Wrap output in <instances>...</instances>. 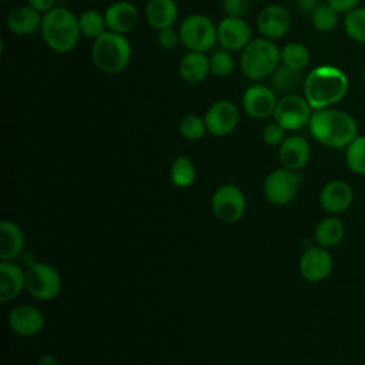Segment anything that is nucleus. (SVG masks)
Here are the masks:
<instances>
[{
  "label": "nucleus",
  "mask_w": 365,
  "mask_h": 365,
  "mask_svg": "<svg viewBox=\"0 0 365 365\" xmlns=\"http://www.w3.org/2000/svg\"><path fill=\"white\" fill-rule=\"evenodd\" d=\"M349 91V78L338 66L321 64L305 77L302 94L314 110L329 108L341 103Z\"/></svg>",
  "instance_id": "1"
},
{
  "label": "nucleus",
  "mask_w": 365,
  "mask_h": 365,
  "mask_svg": "<svg viewBox=\"0 0 365 365\" xmlns=\"http://www.w3.org/2000/svg\"><path fill=\"white\" fill-rule=\"evenodd\" d=\"M308 128L319 144L335 150L346 148L359 134L356 120L335 107L314 110Z\"/></svg>",
  "instance_id": "2"
},
{
  "label": "nucleus",
  "mask_w": 365,
  "mask_h": 365,
  "mask_svg": "<svg viewBox=\"0 0 365 365\" xmlns=\"http://www.w3.org/2000/svg\"><path fill=\"white\" fill-rule=\"evenodd\" d=\"M41 37L46 46L56 53H68L80 40L78 16L63 6H56L43 14Z\"/></svg>",
  "instance_id": "3"
},
{
  "label": "nucleus",
  "mask_w": 365,
  "mask_h": 365,
  "mask_svg": "<svg viewBox=\"0 0 365 365\" xmlns=\"http://www.w3.org/2000/svg\"><path fill=\"white\" fill-rule=\"evenodd\" d=\"M131 44L124 34L107 30L91 46L94 66L106 74H117L127 68L131 60Z\"/></svg>",
  "instance_id": "4"
},
{
  "label": "nucleus",
  "mask_w": 365,
  "mask_h": 365,
  "mask_svg": "<svg viewBox=\"0 0 365 365\" xmlns=\"http://www.w3.org/2000/svg\"><path fill=\"white\" fill-rule=\"evenodd\" d=\"M281 64V48L265 37L252 38L242 50L240 68L250 80L268 78Z\"/></svg>",
  "instance_id": "5"
},
{
  "label": "nucleus",
  "mask_w": 365,
  "mask_h": 365,
  "mask_svg": "<svg viewBox=\"0 0 365 365\" xmlns=\"http://www.w3.org/2000/svg\"><path fill=\"white\" fill-rule=\"evenodd\" d=\"M178 31L181 43L188 51L205 53L218 41L215 23L210 17L200 13L187 16L181 21Z\"/></svg>",
  "instance_id": "6"
},
{
  "label": "nucleus",
  "mask_w": 365,
  "mask_h": 365,
  "mask_svg": "<svg viewBox=\"0 0 365 365\" xmlns=\"http://www.w3.org/2000/svg\"><path fill=\"white\" fill-rule=\"evenodd\" d=\"M312 113L314 108L309 106L304 94L291 93L278 98L272 117L274 121L282 125L287 131H295L309 124Z\"/></svg>",
  "instance_id": "7"
},
{
  "label": "nucleus",
  "mask_w": 365,
  "mask_h": 365,
  "mask_svg": "<svg viewBox=\"0 0 365 365\" xmlns=\"http://www.w3.org/2000/svg\"><path fill=\"white\" fill-rule=\"evenodd\" d=\"M61 287V275L50 264L36 262L26 271V289L36 299H53L60 294Z\"/></svg>",
  "instance_id": "8"
},
{
  "label": "nucleus",
  "mask_w": 365,
  "mask_h": 365,
  "mask_svg": "<svg viewBox=\"0 0 365 365\" xmlns=\"http://www.w3.org/2000/svg\"><path fill=\"white\" fill-rule=\"evenodd\" d=\"M301 182L299 171L277 168L265 177L264 195L274 205H287L297 197Z\"/></svg>",
  "instance_id": "9"
},
{
  "label": "nucleus",
  "mask_w": 365,
  "mask_h": 365,
  "mask_svg": "<svg viewBox=\"0 0 365 365\" xmlns=\"http://www.w3.org/2000/svg\"><path fill=\"white\" fill-rule=\"evenodd\" d=\"M245 195L232 184L218 187L211 198V208L214 215L225 224H234L240 221L245 212Z\"/></svg>",
  "instance_id": "10"
},
{
  "label": "nucleus",
  "mask_w": 365,
  "mask_h": 365,
  "mask_svg": "<svg viewBox=\"0 0 365 365\" xmlns=\"http://www.w3.org/2000/svg\"><path fill=\"white\" fill-rule=\"evenodd\" d=\"M204 121L207 133L215 137H225L231 134L240 123L238 107L230 100H218L208 107Z\"/></svg>",
  "instance_id": "11"
},
{
  "label": "nucleus",
  "mask_w": 365,
  "mask_h": 365,
  "mask_svg": "<svg viewBox=\"0 0 365 365\" xmlns=\"http://www.w3.org/2000/svg\"><path fill=\"white\" fill-rule=\"evenodd\" d=\"M241 103L244 111L250 117L264 120L274 114L278 98L277 93L269 86L257 83L245 88Z\"/></svg>",
  "instance_id": "12"
},
{
  "label": "nucleus",
  "mask_w": 365,
  "mask_h": 365,
  "mask_svg": "<svg viewBox=\"0 0 365 365\" xmlns=\"http://www.w3.org/2000/svg\"><path fill=\"white\" fill-rule=\"evenodd\" d=\"M334 259L328 251L321 245L309 247L299 258V274L308 282H321L327 279L332 271Z\"/></svg>",
  "instance_id": "13"
},
{
  "label": "nucleus",
  "mask_w": 365,
  "mask_h": 365,
  "mask_svg": "<svg viewBox=\"0 0 365 365\" xmlns=\"http://www.w3.org/2000/svg\"><path fill=\"white\" fill-rule=\"evenodd\" d=\"M291 14L281 4H268L257 16V29L268 40L282 38L291 29Z\"/></svg>",
  "instance_id": "14"
},
{
  "label": "nucleus",
  "mask_w": 365,
  "mask_h": 365,
  "mask_svg": "<svg viewBox=\"0 0 365 365\" xmlns=\"http://www.w3.org/2000/svg\"><path fill=\"white\" fill-rule=\"evenodd\" d=\"M217 34L218 43L228 51H241L252 40V30L244 17L225 16L217 26Z\"/></svg>",
  "instance_id": "15"
},
{
  "label": "nucleus",
  "mask_w": 365,
  "mask_h": 365,
  "mask_svg": "<svg viewBox=\"0 0 365 365\" xmlns=\"http://www.w3.org/2000/svg\"><path fill=\"white\" fill-rule=\"evenodd\" d=\"M319 205L328 214L336 215L345 212L354 201L352 187L342 180L327 182L319 191Z\"/></svg>",
  "instance_id": "16"
},
{
  "label": "nucleus",
  "mask_w": 365,
  "mask_h": 365,
  "mask_svg": "<svg viewBox=\"0 0 365 365\" xmlns=\"http://www.w3.org/2000/svg\"><path fill=\"white\" fill-rule=\"evenodd\" d=\"M9 327L19 336H34L44 327V315L34 305H19L9 314Z\"/></svg>",
  "instance_id": "17"
},
{
  "label": "nucleus",
  "mask_w": 365,
  "mask_h": 365,
  "mask_svg": "<svg viewBox=\"0 0 365 365\" xmlns=\"http://www.w3.org/2000/svg\"><path fill=\"white\" fill-rule=\"evenodd\" d=\"M278 158L284 168L299 171L311 158V145L302 135H289L281 143Z\"/></svg>",
  "instance_id": "18"
},
{
  "label": "nucleus",
  "mask_w": 365,
  "mask_h": 365,
  "mask_svg": "<svg viewBox=\"0 0 365 365\" xmlns=\"http://www.w3.org/2000/svg\"><path fill=\"white\" fill-rule=\"evenodd\" d=\"M104 17L110 31L125 34L135 27L138 21V11L131 1L117 0L106 9Z\"/></svg>",
  "instance_id": "19"
},
{
  "label": "nucleus",
  "mask_w": 365,
  "mask_h": 365,
  "mask_svg": "<svg viewBox=\"0 0 365 365\" xmlns=\"http://www.w3.org/2000/svg\"><path fill=\"white\" fill-rule=\"evenodd\" d=\"M26 289V272L13 261H0V301L9 302Z\"/></svg>",
  "instance_id": "20"
},
{
  "label": "nucleus",
  "mask_w": 365,
  "mask_h": 365,
  "mask_svg": "<svg viewBox=\"0 0 365 365\" xmlns=\"http://www.w3.org/2000/svg\"><path fill=\"white\" fill-rule=\"evenodd\" d=\"M41 20L43 13L37 11L31 6H17L7 14L6 26L16 36H29L40 30Z\"/></svg>",
  "instance_id": "21"
},
{
  "label": "nucleus",
  "mask_w": 365,
  "mask_h": 365,
  "mask_svg": "<svg viewBox=\"0 0 365 365\" xmlns=\"http://www.w3.org/2000/svg\"><path fill=\"white\" fill-rule=\"evenodd\" d=\"M24 232L13 221L0 222V261H13L24 248Z\"/></svg>",
  "instance_id": "22"
},
{
  "label": "nucleus",
  "mask_w": 365,
  "mask_h": 365,
  "mask_svg": "<svg viewBox=\"0 0 365 365\" xmlns=\"http://www.w3.org/2000/svg\"><path fill=\"white\" fill-rule=\"evenodd\" d=\"M178 74L190 84L202 83L208 74H211L210 58L205 56V53L187 51L178 63Z\"/></svg>",
  "instance_id": "23"
},
{
  "label": "nucleus",
  "mask_w": 365,
  "mask_h": 365,
  "mask_svg": "<svg viewBox=\"0 0 365 365\" xmlns=\"http://www.w3.org/2000/svg\"><path fill=\"white\" fill-rule=\"evenodd\" d=\"M145 19L155 30L173 27L178 19L175 0H148L145 4Z\"/></svg>",
  "instance_id": "24"
},
{
  "label": "nucleus",
  "mask_w": 365,
  "mask_h": 365,
  "mask_svg": "<svg viewBox=\"0 0 365 365\" xmlns=\"http://www.w3.org/2000/svg\"><path fill=\"white\" fill-rule=\"evenodd\" d=\"M345 235V227L336 217L322 218L314 230V237L318 245L324 248H332L338 245Z\"/></svg>",
  "instance_id": "25"
},
{
  "label": "nucleus",
  "mask_w": 365,
  "mask_h": 365,
  "mask_svg": "<svg viewBox=\"0 0 365 365\" xmlns=\"http://www.w3.org/2000/svg\"><path fill=\"white\" fill-rule=\"evenodd\" d=\"M268 78H269V87L277 94H282V96L295 93V90L299 87L302 88V84H304V77L301 71L288 68L282 64H279Z\"/></svg>",
  "instance_id": "26"
},
{
  "label": "nucleus",
  "mask_w": 365,
  "mask_h": 365,
  "mask_svg": "<svg viewBox=\"0 0 365 365\" xmlns=\"http://www.w3.org/2000/svg\"><path fill=\"white\" fill-rule=\"evenodd\" d=\"M309 50L302 43L289 41L281 48V64L288 68L302 71L309 64Z\"/></svg>",
  "instance_id": "27"
},
{
  "label": "nucleus",
  "mask_w": 365,
  "mask_h": 365,
  "mask_svg": "<svg viewBox=\"0 0 365 365\" xmlns=\"http://www.w3.org/2000/svg\"><path fill=\"white\" fill-rule=\"evenodd\" d=\"M78 27H80L81 36L91 38L93 41L108 30L104 13H100L98 10H94V9H88L80 13Z\"/></svg>",
  "instance_id": "28"
},
{
  "label": "nucleus",
  "mask_w": 365,
  "mask_h": 365,
  "mask_svg": "<svg viewBox=\"0 0 365 365\" xmlns=\"http://www.w3.org/2000/svg\"><path fill=\"white\" fill-rule=\"evenodd\" d=\"M170 178L173 184L177 187H181V188L190 187L191 184H194L197 178V170L194 163L185 155L177 157L171 164Z\"/></svg>",
  "instance_id": "29"
},
{
  "label": "nucleus",
  "mask_w": 365,
  "mask_h": 365,
  "mask_svg": "<svg viewBox=\"0 0 365 365\" xmlns=\"http://www.w3.org/2000/svg\"><path fill=\"white\" fill-rule=\"evenodd\" d=\"M342 26L349 38L365 44V6H358L356 9L345 13Z\"/></svg>",
  "instance_id": "30"
},
{
  "label": "nucleus",
  "mask_w": 365,
  "mask_h": 365,
  "mask_svg": "<svg viewBox=\"0 0 365 365\" xmlns=\"http://www.w3.org/2000/svg\"><path fill=\"white\" fill-rule=\"evenodd\" d=\"M345 163L352 173L365 175V134H358L345 148Z\"/></svg>",
  "instance_id": "31"
},
{
  "label": "nucleus",
  "mask_w": 365,
  "mask_h": 365,
  "mask_svg": "<svg viewBox=\"0 0 365 365\" xmlns=\"http://www.w3.org/2000/svg\"><path fill=\"white\" fill-rule=\"evenodd\" d=\"M309 17L312 27L319 33H329L339 23V13L327 1L315 9V11Z\"/></svg>",
  "instance_id": "32"
},
{
  "label": "nucleus",
  "mask_w": 365,
  "mask_h": 365,
  "mask_svg": "<svg viewBox=\"0 0 365 365\" xmlns=\"http://www.w3.org/2000/svg\"><path fill=\"white\" fill-rule=\"evenodd\" d=\"M180 134L187 140H200L207 133V125L204 117L197 114H187L178 123Z\"/></svg>",
  "instance_id": "33"
},
{
  "label": "nucleus",
  "mask_w": 365,
  "mask_h": 365,
  "mask_svg": "<svg viewBox=\"0 0 365 365\" xmlns=\"http://www.w3.org/2000/svg\"><path fill=\"white\" fill-rule=\"evenodd\" d=\"M210 73L214 77L225 78L234 70V58L231 57L228 50H218L212 53L210 57Z\"/></svg>",
  "instance_id": "34"
},
{
  "label": "nucleus",
  "mask_w": 365,
  "mask_h": 365,
  "mask_svg": "<svg viewBox=\"0 0 365 365\" xmlns=\"http://www.w3.org/2000/svg\"><path fill=\"white\" fill-rule=\"evenodd\" d=\"M285 128L282 125H279L277 121H272L269 124H267L262 130V140L265 144L275 147V145H281V143L287 138L285 137Z\"/></svg>",
  "instance_id": "35"
},
{
  "label": "nucleus",
  "mask_w": 365,
  "mask_h": 365,
  "mask_svg": "<svg viewBox=\"0 0 365 365\" xmlns=\"http://www.w3.org/2000/svg\"><path fill=\"white\" fill-rule=\"evenodd\" d=\"M157 43L164 50H174L181 43L180 31L174 27L157 30Z\"/></svg>",
  "instance_id": "36"
},
{
  "label": "nucleus",
  "mask_w": 365,
  "mask_h": 365,
  "mask_svg": "<svg viewBox=\"0 0 365 365\" xmlns=\"http://www.w3.org/2000/svg\"><path fill=\"white\" fill-rule=\"evenodd\" d=\"M251 6V0H222V10L225 16L244 17Z\"/></svg>",
  "instance_id": "37"
},
{
  "label": "nucleus",
  "mask_w": 365,
  "mask_h": 365,
  "mask_svg": "<svg viewBox=\"0 0 365 365\" xmlns=\"http://www.w3.org/2000/svg\"><path fill=\"white\" fill-rule=\"evenodd\" d=\"M329 6H332L339 14H345L358 6H361V0H325Z\"/></svg>",
  "instance_id": "38"
},
{
  "label": "nucleus",
  "mask_w": 365,
  "mask_h": 365,
  "mask_svg": "<svg viewBox=\"0 0 365 365\" xmlns=\"http://www.w3.org/2000/svg\"><path fill=\"white\" fill-rule=\"evenodd\" d=\"M321 4L322 0H295V6L298 7V10L308 16H311Z\"/></svg>",
  "instance_id": "39"
},
{
  "label": "nucleus",
  "mask_w": 365,
  "mask_h": 365,
  "mask_svg": "<svg viewBox=\"0 0 365 365\" xmlns=\"http://www.w3.org/2000/svg\"><path fill=\"white\" fill-rule=\"evenodd\" d=\"M27 4L44 14L56 7V0H27Z\"/></svg>",
  "instance_id": "40"
},
{
  "label": "nucleus",
  "mask_w": 365,
  "mask_h": 365,
  "mask_svg": "<svg viewBox=\"0 0 365 365\" xmlns=\"http://www.w3.org/2000/svg\"><path fill=\"white\" fill-rule=\"evenodd\" d=\"M37 365H58V359H57V356H54L51 354H46L38 358Z\"/></svg>",
  "instance_id": "41"
},
{
  "label": "nucleus",
  "mask_w": 365,
  "mask_h": 365,
  "mask_svg": "<svg viewBox=\"0 0 365 365\" xmlns=\"http://www.w3.org/2000/svg\"><path fill=\"white\" fill-rule=\"evenodd\" d=\"M362 80H364V84H365V66H364V70H362Z\"/></svg>",
  "instance_id": "42"
},
{
  "label": "nucleus",
  "mask_w": 365,
  "mask_h": 365,
  "mask_svg": "<svg viewBox=\"0 0 365 365\" xmlns=\"http://www.w3.org/2000/svg\"><path fill=\"white\" fill-rule=\"evenodd\" d=\"M1 1H9V0H1Z\"/></svg>",
  "instance_id": "43"
}]
</instances>
